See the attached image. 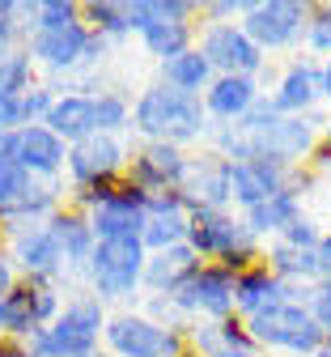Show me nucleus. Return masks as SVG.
Returning <instances> with one entry per match:
<instances>
[{"instance_id":"f257e3e1","label":"nucleus","mask_w":331,"mask_h":357,"mask_svg":"<svg viewBox=\"0 0 331 357\" xmlns=\"http://www.w3.org/2000/svg\"><path fill=\"white\" fill-rule=\"evenodd\" d=\"M132 132L140 141H166L178 149H204L208 145V115L196 94H183L162 81L145 85L132 98Z\"/></svg>"},{"instance_id":"f03ea898","label":"nucleus","mask_w":331,"mask_h":357,"mask_svg":"<svg viewBox=\"0 0 331 357\" xmlns=\"http://www.w3.org/2000/svg\"><path fill=\"white\" fill-rule=\"evenodd\" d=\"M187 247L200 255V264H221L233 277L263 264V243L247 230V221L233 208H200L192 213Z\"/></svg>"},{"instance_id":"7ed1b4c3","label":"nucleus","mask_w":331,"mask_h":357,"mask_svg":"<svg viewBox=\"0 0 331 357\" xmlns=\"http://www.w3.org/2000/svg\"><path fill=\"white\" fill-rule=\"evenodd\" d=\"M145 247L140 238H111L98 243L85 264V289L102 306L128 310V302L140 298V281H145Z\"/></svg>"},{"instance_id":"20e7f679","label":"nucleus","mask_w":331,"mask_h":357,"mask_svg":"<svg viewBox=\"0 0 331 357\" xmlns=\"http://www.w3.org/2000/svg\"><path fill=\"white\" fill-rule=\"evenodd\" d=\"M251 340L259 344V353H285V357H314L327 344V332L318 328V319L310 315L306 302H276L259 315L243 319Z\"/></svg>"},{"instance_id":"39448f33","label":"nucleus","mask_w":331,"mask_h":357,"mask_svg":"<svg viewBox=\"0 0 331 357\" xmlns=\"http://www.w3.org/2000/svg\"><path fill=\"white\" fill-rule=\"evenodd\" d=\"M22 47L30 52L34 68H47V73H98L102 60L111 56V43L102 34H93L85 22L77 26H64V30H34L26 34Z\"/></svg>"},{"instance_id":"423d86ee","label":"nucleus","mask_w":331,"mask_h":357,"mask_svg":"<svg viewBox=\"0 0 331 357\" xmlns=\"http://www.w3.org/2000/svg\"><path fill=\"white\" fill-rule=\"evenodd\" d=\"M102 349L111 357H192V349H187V332L153 324L149 315H140L136 306L111 310V315H107Z\"/></svg>"},{"instance_id":"0eeeda50","label":"nucleus","mask_w":331,"mask_h":357,"mask_svg":"<svg viewBox=\"0 0 331 357\" xmlns=\"http://www.w3.org/2000/svg\"><path fill=\"white\" fill-rule=\"evenodd\" d=\"M310 13H314V0H251V9L243 13L238 26L263 56H276V52L302 47Z\"/></svg>"},{"instance_id":"6e6552de","label":"nucleus","mask_w":331,"mask_h":357,"mask_svg":"<svg viewBox=\"0 0 331 357\" xmlns=\"http://www.w3.org/2000/svg\"><path fill=\"white\" fill-rule=\"evenodd\" d=\"M64 285L47 281H17L5 298H0V336L5 340H30L38 328H47L68 302Z\"/></svg>"},{"instance_id":"1a4fd4ad","label":"nucleus","mask_w":331,"mask_h":357,"mask_svg":"<svg viewBox=\"0 0 331 357\" xmlns=\"http://www.w3.org/2000/svg\"><path fill=\"white\" fill-rule=\"evenodd\" d=\"M128 141L123 137H107V132H93V137L68 145V162H64V174H68V188H111L128 174Z\"/></svg>"},{"instance_id":"9d476101","label":"nucleus","mask_w":331,"mask_h":357,"mask_svg":"<svg viewBox=\"0 0 331 357\" xmlns=\"http://www.w3.org/2000/svg\"><path fill=\"white\" fill-rule=\"evenodd\" d=\"M196 47L200 56L213 64L217 77H263L268 73V56L247 38V30L238 22H225V26H200L196 30Z\"/></svg>"},{"instance_id":"9b49d317","label":"nucleus","mask_w":331,"mask_h":357,"mask_svg":"<svg viewBox=\"0 0 331 357\" xmlns=\"http://www.w3.org/2000/svg\"><path fill=\"white\" fill-rule=\"evenodd\" d=\"M5 251H9V259H13V268H17V277H22V281L64 285V289H72V294H81V289H85V285H77V281H72L68 259H64V251H60L56 234L47 230V226H34V230H26V234L9 238V243H5Z\"/></svg>"},{"instance_id":"f8f14e48","label":"nucleus","mask_w":331,"mask_h":357,"mask_svg":"<svg viewBox=\"0 0 331 357\" xmlns=\"http://www.w3.org/2000/svg\"><path fill=\"white\" fill-rule=\"evenodd\" d=\"M170 298L178 302V310L192 324H221L233 315V273L221 264H200L192 281Z\"/></svg>"},{"instance_id":"ddd939ff","label":"nucleus","mask_w":331,"mask_h":357,"mask_svg":"<svg viewBox=\"0 0 331 357\" xmlns=\"http://www.w3.org/2000/svg\"><path fill=\"white\" fill-rule=\"evenodd\" d=\"M89 226H93V238L98 243H111V238H140L145 230V192L128 178L107 192V200L98 208H89Z\"/></svg>"},{"instance_id":"4468645a","label":"nucleus","mask_w":331,"mask_h":357,"mask_svg":"<svg viewBox=\"0 0 331 357\" xmlns=\"http://www.w3.org/2000/svg\"><path fill=\"white\" fill-rule=\"evenodd\" d=\"M187 149L178 145H166V141H140L128 158V183H136L140 192H166V188H178L183 174H187Z\"/></svg>"},{"instance_id":"2eb2a0df","label":"nucleus","mask_w":331,"mask_h":357,"mask_svg":"<svg viewBox=\"0 0 331 357\" xmlns=\"http://www.w3.org/2000/svg\"><path fill=\"white\" fill-rule=\"evenodd\" d=\"M183 200L192 213L200 208H229V162L217 153V149H196L187 158V174L178 183Z\"/></svg>"},{"instance_id":"dca6fc26","label":"nucleus","mask_w":331,"mask_h":357,"mask_svg":"<svg viewBox=\"0 0 331 357\" xmlns=\"http://www.w3.org/2000/svg\"><path fill=\"white\" fill-rule=\"evenodd\" d=\"M68 162V145L47 123H30L13 132V166H22L38 183H60Z\"/></svg>"},{"instance_id":"f3484780","label":"nucleus","mask_w":331,"mask_h":357,"mask_svg":"<svg viewBox=\"0 0 331 357\" xmlns=\"http://www.w3.org/2000/svg\"><path fill=\"white\" fill-rule=\"evenodd\" d=\"M268 98H272V107L280 115H314L323 107V73H318V60L293 56L285 68L276 73Z\"/></svg>"},{"instance_id":"a211bd4d","label":"nucleus","mask_w":331,"mask_h":357,"mask_svg":"<svg viewBox=\"0 0 331 357\" xmlns=\"http://www.w3.org/2000/svg\"><path fill=\"white\" fill-rule=\"evenodd\" d=\"M293 170L272 166V162H229V208L247 213L263 200H272L276 192H289Z\"/></svg>"},{"instance_id":"6ab92c4d","label":"nucleus","mask_w":331,"mask_h":357,"mask_svg":"<svg viewBox=\"0 0 331 357\" xmlns=\"http://www.w3.org/2000/svg\"><path fill=\"white\" fill-rule=\"evenodd\" d=\"M263 98V85L255 77H213V85L200 94L204 102V115L213 128H233L243 123L247 111Z\"/></svg>"},{"instance_id":"aec40b11","label":"nucleus","mask_w":331,"mask_h":357,"mask_svg":"<svg viewBox=\"0 0 331 357\" xmlns=\"http://www.w3.org/2000/svg\"><path fill=\"white\" fill-rule=\"evenodd\" d=\"M200 268V255L192 247H166V251H149L145 255V281H140V298H170L178 294L192 273Z\"/></svg>"},{"instance_id":"412c9836","label":"nucleus","mask_w":331,"mask_h":357,"mask_svg":"<svg viewBox=\"0 0 331 357\" xmlns=\"http://www.w3.org/2000/svg\"><path fill=\"white\" fill-rule=\"evenodd\" d=\"M47 230L56 234V243H60V251H64V259H68L72 281H77V285H85V264H89V255H93V247H98V238H93V226H89V217L64 204L52 221H47Z\"/></svg>"},{"instance_id":"4be33fe9","label":"nucleus","mask_w":331,"mask_h":357,"mask_svg":"<svg viewBox=\"0 0 331 357\" xmlns=\"http://www.w3.org/2000/svg\"><path fill=\"white\" fill-rule=\"evenodd\" d=\"M238 217L247 221V230L259 243H272V238H280L289 226H298V221L306 217V204H302L298 192H276L272 200H263V204H255V208H247Z\"/></svg>"},{"instance_id":"5701e85b","label":"nucleus","mask_w":331,"mask_h":357,"mask_svg":"<svg viewBox=\"0 0 331 357\" xmlns=\"http://www.w3.org/2000/svg\"><path fill=\"white\" fill-rule=\"evenodd\" d=\"M276 302H285V285L272 277L268 264H255V268L233 277V315L238 319H251V315H259V310H268Z\"/></svg>"},{"instance_id":"b1692460","label":"nucleus","mask_w":331,"mask_h":357,"mask_svg":"<svg viewBox=\"0 0 331 357\" xmlns=\"http://www.w3.org/2000/svg\"><path fill=\"white\" fill-rule=\"evenodd\" d=\"M43 123L52 128L64 145H77V141L93 137V132H98V123H93V94H56V102H52Z\"/></svg>"},{"instance_id":"393cba45","label":"nucleus","mask_w":331,"mask_h":357,"mask_svg":"<svg viewBox=\"0 0 331 357\" xmlns=\"http://www.w3.org/2000/svg\"><path fill=\"white\" fill-rule=\"evenodd\" d=\"M140 38V47H145L157 64L183 56L187 47H196V22H153L136 34Z\"/></svg>"},{"instance_id":"a878e982","label":"nucleus","mask_w":331,"mask_h":357,"mask_svg":"<svg viewBox=\"0 0 331 357\" xmlns=\"http://www.w3.org/2000/svg\"><path fill=\"white\" fill-rule=\"evenodd\" d=\"M213 77H217V73H213V64L200 56V47H187L183 56H174V60L162 64V77H157V81L170 85V89H183V94H196V98H200L204 89L213 85Z\"/></svg>"},{"instance_id":"bb28decb","label":"nucleus","mask_w":331,"mask_h":357,"mask_svg":"<svg viewBox=\"0 0 331 357\" xmlns=\"http://www.w3.org/2000/svg\"><path fill=\"white\" fill-rule=\"evenodd\" d=\"M81 17L93 34H102L111 47L123 38H132V17H128V0H85Z\"/></svg>"},{"instance_id":"cd10ccee","label":"nucleus","mask_w":331,"mask_h":357,"mask_svg":"<svg viewBox=\"0 0 331 357\" xmlns=\"http://www.w3.org/2000/svg\"><path fill=\"white\" fill-rule=\"evenodd\" d=\"M187 230H192V213H149L145 217V230H140V247H145V251L183 247Z\"/></svg>"},{"instance_id":"c85d7f7f","label":"nucleus","mask_w":331,"mask_h":357,"mask_svg":"<svg viewBox=\"0 0 331 357\" xmlns=\"http://www.w3.org/2000/svg\"><path fill=\"white\" fill-rule=\"evenodd\" d=\"M93 123H98V132H107V137H123V132H132V98L123 94V89H98L93 94Z\"/></svg>"},{"instance_id":"c756f323","label":"nucleus","mask_w":331,"mask_h":357,"mask_svg":"<svg viewBox=\"0 0 331 357\" xmlns=\"http://www.w3.org/2000/svg\"><path fill=\"white\" fill-rule=\"evenodd\" d=\"M34 85H38V68H34L26 47H17V52H9L0 60V98H22Z\"/></svg>"},{"instance_id":"7c9ffc66","label":"nucleus","mask_w":331,"mask_h":357,"mask_svg":"<svg viewBox=\"0 0 331 357\" xmlns=\"http://www.w3.org/2000/svg\"><path fill=\"white\" fill-rule=\"evenodd\" d=\"M302 52L310 60H318V64L331 56V0H314V13H310L306 38H302Z\"/></svg>"},{"instance_id":"2f4dec72","label":"nucleus","mask_w":331,"mask_h":357,"mask_svg":"<svg viewBox=\"0 0 331 357\" xmlns=\"http://www.w3.org/2000/svg\"><path fill=\"white\" fill-rule=\"evenodd\" d=\"M77 22H85L77 0H34V26H30V34L34 30H64V26H77Z\"/></svg>"},{"instance_id":"473e14b6","label":"nucleus","mask_w":331,"mask_h":357,"mask_svg":"<svg viewBox=\"0 0 331 357\" xmlns=\"http://www.w3.org/2000/svg\"><path fill=\"white\" fill-rule=\"evenodd\" d=\"M30 183H34V178H30L22 166L0 162V217H5L9 208H17V204H22V196L30 192Z\"/></svg>"},{"instance_id":"72a5a7b5","label":"nucleus","mask_w":331,"mask_h":357,"mask_svg":"<svg viewBox=\"0 0 331 357\" xmlns=\"http://www.w3.org/2000/svg\"><path fill=\"white\" fill-rule=\"evenodd\" d=\"M251 9V0H200V26H225V22H243Z\"/></svg>"},{"instance_id":"f704fd0d","label":"nucleus","mask_w":331,"mask_h":357,"mask_svg":"<svg viewBox=\"0 0 331 357\" xmlns=\"http://www.w3.org/2000/svg\"><path fill=\"white\" fill-rule=\"evenodd\" d=\"M310 315H314V319H318V328L331 336V277L314 285V294H310Z\"/></svg>"},{"instance_id":"c9c22d12","label":"nucleus","mask_w":331,"mask_h":357,"mask_svg":"<svg viewBox=\"0 0 331 357\" xmlns=\"http://www.w3.org/2000/svg\"><path fill=\"white\" fill-rule=\"evenodd\" d=\"M0 38H9L13 47H22L26 34L17 26V0H0Z\"/></svg>"},{"instance_id":"e433bc0d","label":"nucleus","mask_w":331,"mask_h":357,"mask_svg":"<svg viewBox=\"0 0 331 357\" xmlns=\"http://www.w3.org/2000/svg\"><path fill=\"white\" fill-rule=\"evenodd\" d=\"M22 123V98H0V132H17Z\"/></svg>"},{"instance_id":"4c0bfd02","label":"nucleus","mask_w":331,"mask_h":357,"mask_svg":"<svg viewBox=\"0 0 331 357\" xmlns=\"http://www.w3.org/2000/svg\"><path fill=\"white\" fill-rule=\"evenodd\" d=\"M17 281H22V277H17V268H13V259H9V251H5V243H0V298H5Z\"/></svg>"},{"instance_id":"58836bf2","label":"nucleus","mask_w":331,"mask_h":357,"mask_svg":"<svg viewBox=\"0 0 331 357\" xmlns=\"http://www.w3.org/2000/svg\"><path fill=\"white\" fill-rule=\"evenodd\" d=\"M310 170H314L318 178H331V145H327V141L314 149V158H310Z\"/></svg>"},{"instance_id":"ea45409f","label":"nucleus","mask_w":331,"mask_h":357,"mask_svg":"<svg viewBox=\"0 0 331 357\" xmlns=\"http://www.w3.org/2000/svg\"><path fill=\"white\" fill-rule=\"evenodd\" d=\"M318 73H323V102L331 107V56H327V60L318 64Z\"/></svg>"},{"instance_id":"a19ab883","label":"nucleus","mask_w":331,"mask_h":357,"mask_svg":"<svg viewBox=\"0 0 331 357\" xmlns=\"http://www.w3.org/2000/svg\"><path fill=\"white\" fill-rule=\"evenodd\" d=\"M9 52H17V47H13V43H9V38H0V60H5Z\"/></svg>"},{"instance_id":"79ce46f5","label":"nucleus","mask_w":331,"mask_h":357,"mask_svg":"<svg viewBox=\"0 0 331 357\" xmlns=\"http://www.w3.org/2000/svg\"><path fill=\"white\" fill-rule=\"evenodd\" d=\"M314 357H331V336H327V344H323V349H318Z\"/></svg>"},{"instance_id":"37998d69","label":"nucleus","mask_w":331,"mask_h":357,"mask_svg":"<svg viewBox=\"0 0 331 357\" xmlns=\"http://www.w3.org/2000/svg\"><path fill=\"white\" fill-rule=\"evenodd\" d=\"M9 349H13V344H9L5 336H0V357H9Z\"/></svg>"},{"instance_id":"c03bdc74","label":"nucleus","mask_w":331,"mask_h":357,"mask_svg":"<svg viewBox=\"0 0 331 357\" xmlns=\"http://www.w3.org/2000/svg\"><path fill=\"white\" fill-rule=\"evenodd\" d=\"M323 141H327V145H331V119H327V128H323Z\"/></svg>"},{"instance_id":"a18cd8bd","label":"nucleus","mask_w":331,"mask_h":357,"mask_svg":"<svg viewBox=\"0 0 331 357\" xmlns=\"http://www.w3.org/2000/svg\"><path fill=\"white\" fill-rule=\"evenodd\" d=\"M93 357H111V353H107V349H98V353H93Z\"/></svg>"}]
</instances>
